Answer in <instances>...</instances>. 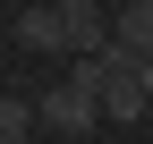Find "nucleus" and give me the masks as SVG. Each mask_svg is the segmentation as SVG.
Segmentation results:
<instances>
[{
	"label": "nucleus",
	"instance_id": "nucleus-1",
	"mask_svg": "<svg viewBox=\"0 0 153 144\" xmlns=\"http://www.w3.org/2000/svg\"><path fill=\"white\" fill-rule=\"evenodd\" d=\"M34 119H43V127H60V136H85L94 119H102V93H94V85H76V76H60L43 102H34Z\"/></svg>",
	"mask_w": 153,
	"mask_h": 144
},
{
	"label": "nucleus",
	"instance_id": "nucleus-2",
	"mask_svg": "<svg viewBox=\"0 0 153 144\" xmlns=\"http://www.w3.org/2000/svg\"><path fill=\"white\" fill-rule=\"evenodd\" d=\"M60 17H68V60L111 51V9H102V0H60Z\"/></svg>",
	"mask_w": 153,
	"mask_h": 144
},
{
	"label": "nucleus",
	"instance_id": "nucleus-3",
	"mask_svg": "<svg viewBox=\"0 0 153 144\" xmlns=\"http://www.w3.org/2000/svg\"><path fill=\"white\" fill-rule=\"evenodd\" d=\"M17 43L60 60V51H68V17H60V9H17Z\"/></svg>",
	"mask_w": 153,
	"mask_h": 144
},
{
	"label": "nucleus",
	"instance_id": "nucleus-4",
	"mask_svg": "<svg viewBox=\"0 0 153 144\" xmlns=\"http://www.w3.org/2000/svg\"><path fill=\"white\" fill-rule=\"evenodd\" d=\"M111 43H119V51H153V0H119Z\"/></svg>",
	"mask_w": 153,
	"mask_h": 144
},
{
	"label": "nucleus",
	"instance_id": "nucleus-5",
	"mask_svg": "<svg viewBox=\"0 0 153 144\" xmlns=\"http://www.w3.org/2000/svg\"><path fill=\"white\" fill-rule=\"evenodd\" d=\"M34 127V102H0V136H26Z\"/></svg>",
	"mask_w": 153,
	"mask_h": 144
},
{
	"label": "nucleus",
	"instance_id": "nucleus-6",
	"mask_svg": "<svg viewBox=\"0 0 153 144\" xmlns=\"http://www.w3.org/2000/svg\"><path fill=\"white\" fill-rule=\"evenodd\" d=\"M136 76H145V85H153V51H136Z\"/></svg>",
	"mask_w": 153,
	"mask_h": 144
},
{
	"label": "nucleus",
	"instance_id": "nucleus-7",
	"mask_svg": "<svg viewBox=\"0 0 153 144\" xmlns=\"http://www.w3.org/2000/svg\"><path fill=\"white\" fill-rule=\"evenodd\" d=\"M0 144H34V136H0Z\"/></svg>",
	"mask_w": 153,
	"mask_h": 144
}]
</instances>
